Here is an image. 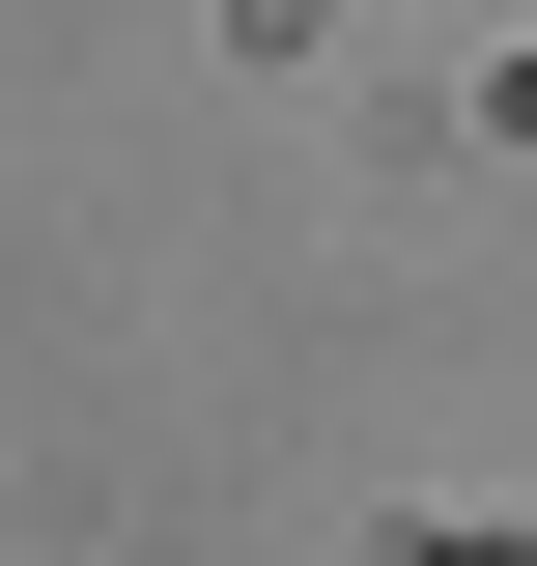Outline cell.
<instances>
[{
  "instance_id": "obj_1",
  "label": "cell",
  "mask_w": 537,
  "mask_h": 566,
  "mask_svg": "<svg viewBox=\"0 0 537 566\" xmlns=\"http://www.w3.org/2000/svg\"><path fill=\"white\" fill-rule=\"evenodd\" d=\"M424 566H509V538H424Z\"/></svg>"
}]
</instances>
